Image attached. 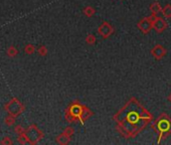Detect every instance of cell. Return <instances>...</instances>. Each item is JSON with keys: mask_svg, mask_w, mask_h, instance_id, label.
<instances>
[{"mask_svg": "<svg viewBox=\"0 0 171 145\" xmlns=\"http://www.w3.org/2000/svg\"><path fill=\"white\" fill-rule=\"evenodd\" d=\"M112 119L116 122L118 133L130 139L140 134L153 121V115L135 97H131Z\"/></svg>", "mask_w": 171, "mask_h": 145, "instance_id": "obj_1", "label": "cell"}, {"mask_svg": "<svg viewBox=\"0 0 171 145\" xmlns=\"http://www.w3.org/2000/svg\"><path fill=\"white\" fill-rule=\"evenodd\" d=\"M94 115L95 113L89 107L80 103L79 100H76L66 109L65 118L68 123L79 122L84 125L85 122L92 118Z\"/></svg>", "mask_w": 171, "mask_h": 145, "instance_id": "obj_2", "label": "cell"}, {"mask_svg": "<svg viewBox=\"0 0 171 145\" xmlns=\"http://www.w3.org/2000/svg\"><path fill=\"white\" fill-rule=\"evenodd\" d=\"M151 127L158 135L157 143L159 144L161 140H164L171 135V118L167 113L162 112L158 118L152 122Z\"/></svg>", "mask_w": 171, "mask_h": 145, "instance_id": "obj_3", "label": "cell"}, {"mask_svg": "<svg viewBox=\"0 0 171 145\" xmlns=\"http://www.w3.org/2000/svg\"><path fill=\"white\" fill-rule=\"evenodd\" d=\"M115 32V28L111 23L107 22V21H103L101 25L98 27V33L102 36V38H109L111 35Z\"/></svg>", "mask_w": 171, "mask_h": 145, "instance_id": "obj_4", "label": "cell"}, {"mask_svg": "<svg viewBox=\"0 0 171 145\" xmlns=\"http://www.w3.org/2000/svg\"><path fill=\"white\" fill-rule=\"evenodd\" d=\"M137 27H138L141 30V32L144 33V35H148L153 28V22L151 21V19L149 18V16H147V17L142 18L137 23Z\"/></svg>", "mask_w": 171, "mask_h": 145, "instance_id": "obj_5", "label": "cell"}, {"mask_svg": "<svg viewBox=\"0 0 171 145\" xmlns=\"http://www.w3.org/2000/svg\"><path fill=\"white\" fill-rule=\"evenodd\" d=\"M150 54L155 59L160 61V59H162L166 54H167V49H166L165 46H163L162 44H156L154 48L151 49Z\"/></svg>", "mask_w": 171, "mask_h": 145, "instance_id": "obj_6", "label": "cell"}, {"mask_svg": "<svg viewBox=\"0 0 171 145\" xmlns=\"http://www.w3.org/2000/svg\"><path fill=\"white\" fill-rule=\"evenodd\" d=\"M168 27V23L163 17H159L157 16V18L153 22V29L157 33H162L166 28Z\"/></svg>", "mask_w": 171, "mask_h": 145, "instance_id": "obj_7", "label": "cell"}, {"mask_svg": "<svg viewBox=\"0 0 171 145\" xmlns=\"http://www.w3.org/2000/svg\"><path fill=\"white\" fill-rule=\"evenodd\" d=\"M149 9H150L151 13L153 14H158V13H160V12H162V7L160 5V3L157 1L152 2L150 4V6H149Z\"/></svg>", "mask_w": 171, "mask_h": 145, "instance_id": "obj_8", "label": "cell"}, {"mask_svg": "<svg viewBox=\"0 0 171 145\" xmlns=\"http://www.w3.org/2000/svg\"><path fill=\"white\" fill-rule=\"evenodd\" d=\"M57 141L59 143V144H68L71 142V136L67 135V133L63 132L62 134H61L57 138Z\"/></svg>", "mask_w": 171, "mask_h": 145, "instance_id": "obj_9", "label": "cell"}, {"mask_svg": "<svg viewBox=\"0 0 171 145\" xmlns=\"http://www.w3.org/2000/svg\"><path fill=\"white\" fill-rule=\"evenodd\" d=\"M83 13L87 16V17H93L96 14V9L92 6H86L83 9Z\"/></svg>", "mask_w": 171, "mask_h": 145, "instance_id": "obj_10", "label": "cell"}, {"mask_svg": "<svg viewBox=\"0 0 171 145\" xmlns=\"http://www.w3.org/2000/svg\"><path fill=\"white\" fill-rule=\"evenodd\" d=\"M161 13L165 18H171V4H166V5L162 8Z\"/></svg>", "mask_w": 171, "mask_h": 145, "instance_id": "obj_11", "label": "cell"}, {"mask_svg": "<svg viewBox=\"0 0 171 145\" xmlns=\"http://www.w3.org/2000/svg\"><path fill=\"white\" fill-rule=\"evenodd\" d=\"M85 41H86V44H89V45H93V44H96L97 38H96V36L94 35H92V33H90V35H88L87 36H86Z\"/></svg>", "mask_w": 171, "mask_h": 145, "instance_id": "obj_12", "label": "cell"}, {"mask_svg": "<svg viewBox=\"0 0 171 145\" xmlns=\"http://www.w3.org/2000/svg\"><path fill=\"white\" fill-rule=\"evenodd\" d=\"M65 133H67V135H70L71 137H72V135H74V133H75V130H74V128L72 127H71V126H68V127H67L66 129H65Z\"/></svg>", "mask_w": 171, "mask_h": 145, "instance_id": "obj_13", "label": "cell"}, {"mask_svg": "<svg viewBox=\"0 0 171 145\" xmlns=\"http://www.w3.org/2000/svg\"><path fill=\"white\" fill-rule=\"evenodd\" d=\"M167 99H168V101H169L170 103H171V93L169 94V96H168V98H167Z\"/></svg>", "mask_w": 171, "mask_h": 145, "instance_id": "obj_14", "label": "cell"}, {"mask_svg": "<svg viewBox=\"0 0 171 145\" xmlns=\"http://www.w3.org/2000/svg\"><path fill=\"white\" fill-rule=\"evenodd\" d=\"M122 1H123V0H122Z\"/></svg>", "mask_w": 171, "mask_h": 145, "instance_id": "obj_15", "label": "cell"}]
</instances>
